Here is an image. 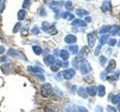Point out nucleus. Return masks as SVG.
Here are the masks:
<instances>
[{
  "mask_svg": "<svg viewBox=\"0 0 120 112\" xmlns=\"http://www.w3.org/2000/svg\"><path fill=\"white\" fill-rule=\"evenodd\" d=\"M119 109H120V104H119Z\"/></svg>",
  "mask_w": 120,
  "mask_h": 112,
  "instance_id": "nucleus-14",
  "label": "nucleus"
},
{
  "mask_svg": "<svg viewBox=\"0 0 120 112\" xmlns=\"http://www.w3.org/2000/svg\"><path fill=\"white\" fill-rule=\"evenodd\" d=\"M115 66H116V61H114V60L111 59L110 61H109L108 66H107L105 72H106V73H110L112 70H113L115 69Z\"/></svg>",
  "mask_w": 120,
  "mask_h": 112,
  "instance_id": "nucleus-1",
  "label": "nucleus"
},
{
  "mask_svg": "<svg viewBox=\"0 0 120 112\" xmlns=\"http://www.w3.org/2000/svg\"><path fill=\"white\" fill-rule=\"evenodd\" d=\"M110 32L112 35H116L119 34L120 32V27L119 25H113V26H111V28L110 29Z\"/></svg>",
  "mask_w": 120,
  "mask_h": 112,
  "instance_id": "nucleus-2",
  "label": "nucleus"
},
{
  "mask_svg": "<svg viewBox=\"0 0 120 112\" xmlns=\"http://www.w3.org/2000/svg\"><path fill=\"white\" fill-rule=\"evenodd\" d=\"M118 46H119V47H120V40H119V42L118 43Z\"/></svg>",
  "mask_w": 120,
  "mask_h": 112,
  "instance_id": "nucleus-13",
  "label": "nucleus"
},
{
  "mask_svg": "<svg viewBox=\"0 0 120 112\" xmlns=\"http://www.w3.org/2000/svg\"><path fill=\"white\" fill-rule=\"evenodd\" d=\"M98 93L99 95L101 96H102L105 94V90H104V87L102 85H101L98 87Z\"/></svg>",
  "mask_w": 120,
  "mask_h": 112,
  "instance_id": "nucleus-8",
  "label": "nucleus"
},
{
  "mask_svg": "<svg viewBox=\"0 0 120 112\" xmlns=\"http://www.w3.org/2000/svg\"><path fill=\"white\" fill-rule=\"evenodd\" d=\"M107 111L108 112H116L115 108H112V107H110V106H108L107 107Z\"/></svg>",
  "mask_w": 120,
  "mask_h": 112,
  "instance_id": "nucleus-12",
  "label": "nucleus"
},
{
  "mask_svg": "<svg viewBox=\"0 0 120 112\" xmlns=\"http://www.w3.org/2000/svg\"><path fill=\"white\" fill-rule=\"evenodd\" d=\"M112 103H117L119 102H120V95H116L113 97V99H112Z\"/></svg>",
  "mask_w": 120,
  "mask_h": 112,
  "instance_id": "nucleus-10",
  "label": "nucleus"
},
{
  "mask_svg": "<svg viewBox=\"0 0 120 112\" xmlns=\"http://www.w3.org/2000/svg\"><path fill=\"white\" fill-rule=\"evenodd\" d=\"M111 28L110 25H104L102 28H101L100 30V33H106V32H108L109 31H110V29Z\"/></svg>",
  "mask_w": 120,
  "mask_h": 112,
  "instance_id": "nucleus-7",
  "label": "nucleus"
},
{
  "mask_svg": "<svg viewBox=\"0 0 120 112\" xmlns=\"http://www.w3.org/2000/svg\"><path fill=\"white\" fill-rule=\"evenodd\" d=\"M107 43L110 45V46H114V45L116 43V40L114 38H111V39H109L107 40Z\"/></svg>",
  "mask_w": 120,
  "mask_h": 112,
  "instance_id": "nucleus-9",
  "label": "nucleus"
},
{
  "mask_svg": "<svg viewBox=\"0 0 120 112\" xmlns=\"http://www.w3.org/2000/svg\"><path fill=\"white\" fill-rule=\"evenodd\" d=\"M95 39H96V35H95V33H92V34H91V35H89V45H90V46H91V47H92L94 46V44H95Z\"/></svg>",
  "mask_w": 120,
  "mask_h": 112,
  "instance_id": "nucleus-4",
  "label": "nucleus"
},
{
  "mask_svg": "<svg viewBox=\"0 0 120 112\" xmlns=\"http://www.w3.org/2000/svg\"><path fill=\"white\" fill-rule=\"evenodd\" d=\"M101 9H102L103 11H104V12H107V11H108V10H111V5H110V1H108V0L105 1L103 4L102 7H101Z\"/></svg>",
  "mask_w": 120,
  "mask_h": 112,
  "instance_id": "nucleus-3",
  "label": "nucleus"
},
{
  "mask_svg": "<svg viewBox=\"0 0 120 112\" xmlns=\"http://www.w3.org/2000/svg\"><path fill=\"white\" fill-rule=\"evenodd\" d=\"M88 93H89L90 95L92 96H95L97 93V90H96V88L95 87H91V88H89L88 90H87Z\"/></svg>",
  "mask_w": 120,
  "mask_h": 112,
  "instance_id": "nucleus-6",
  "label": "nucleus"
},
{
  "mask_svg": "<svg viewBox=\"0 0 120 112\" xmlns=\"http://www.w3.org/2000/svg\"><path fill=\"white\" fill-rule=\"evenodd\" d=\"M108 38H109V36L107 35H102L100 39V42H101V45H104L105 44L108 40Z\"/></svg>",
  "mask_w": 120,
  "mask_h": 112,
  "instance_id": "nucleus-5",
  "label": "nucleus"
},
{
  "mask_svg": "<svg viewBox=\"0 0 120 112\" xmlns=\"http://www.w3.org/2000/svg\"><path fill=\"white\" fill-rule=\"evenodd\" d=\"M106 62H107V58H105L104 56H101V57L100 58V63H101V64L104 65Z\"/></svg>",
  "mask_w": 120,
  "mask_h": 112,
  "instance_id": "nucleus-11",
  "label": "nucleus"
}]
</instances>
